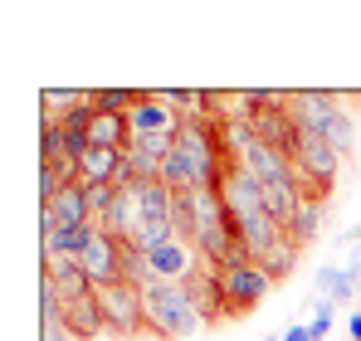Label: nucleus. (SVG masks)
<instances>
[{
  "label": "nucleus",
  "instance_id": "1",
  "mask_svg": "<svg viewBox=\"0 0 361 341\" xmlns=\"http://www.w3.org/2000/svg\"><path fill=\"white\" fill-rule=\"evenodd\" d=\"M142 312H147V332L157 341H176V337H195L205 327L200 307L190 302L185 283H147L142 287Z\"/></svg>",
  "mask_w": 361,
  "mask_h": 341
},
{
  "label": "nucleus",
  "instance_id": "2",
  "mask_svg": "<svg viewBox=\"0 0 361 341\" xmlns=\"http://www.w3.org/2000/svg\"><path fill=\"white\" fill-rule=\"evenodd\" d=\"M288 113H293L298 127L317 132L322 142H332L342 156L352 151V142H357V122H352L347 108H342V98H332V93H293V98H288Z\"/></svg>",
  "mask_w": 361,
  "mask_h": 341
},
{
  "label": "nucleus",
  "instance_id": "3",
  "mask_svg": "<svg viewBox=\"0 0 361 341\" xmlns=\"http://www.w3.org/2000/svg\"><path fill=\"white\" fill-rule=\"evenodd\" d=\"M220 287H225V307H230V317H240L249 307H259L264 297H269V287L274 278L254 264V259H244V264H230V268H220Z\"/></svg>",
  "mask_w": 361,
  "mask_h": 341
},
{
  "label": "nucleus",
  "instance_id": "4",
  "mask_svg": "<svg viewBox=\"0 0 361 341\" xmlns=\"http://www.w3.org/2000/svg\"><path fill=\"white\" fill-rule=\"evenodd\" d=\"M98 307H103L108 332H118V337H137V332H147L142 287H132V283H108V287H98Z\"/></svg>",
  "mask_w": 361,
  "mask_h": 341
},
{
  "label": "nucleus",
  "instance_id": "5",
  "mask_svg": "<svg viewBox=\"0 0 361 341\" xmlns=\"http://www.w3.org/2000/svg\"><path fill=\"white\" fill-rule=\"evenodd\" d=\"M122 254H127V244H122L118 234H108V229H98L93 239H88V249H83V273H88V283L93 292L108 283H122Z\"/></svg>",
  "mask_w": 361,
  "mask_h": 341
},
{
  "label": "nucleus",
  "instance_id": "6",
  "mask_svg": "<svg viewBox=\"0 0 361 341\" xmlns=\"http://www.w3.org/2000/svg\"><path fill=\"white\" fill-rule=\"evenodd\" d=\"M127 117H132V137H176V127H180V113L161 93H142Z\"/></svg>",
  "mask_w": 361,
  "mask_h": 341
},
{
  "label": "nucleus",
  "instance_id": "7",
  "mask_svg": "<svg viewBox=\"0 0 361 341\" xmlns=\"http://www.w3.org/2000/svg\"><path fill=\"white\" fill-rule=\"evenodd\" d=\"M185 292H190V302L200 307L205 327H215V322H225V317H230V307H225V287H220V268L195 264V273L185 278Z\"/></svg>",
  "mask_w": 361,
  "mask_h": 341
},
{
  "label": "nucleus",
  "instance_id": "8",
  "mask_svg": "<svg viewBox=\"0 0 361 341\" xmlns=\"http://www.w3.org/2000/svg\"><path fill=\"white\" fill-rule=\"evenodd\" d=\"M63 332L73 341H98L108 332V322H103V307H98V292H88V297H68V307H63Z\"/></svg>",
  "mask_w": 361,
  "mask_h": 341
},
{
  "label": "nucleus",
  "instance_id": "9",
  "mask_svg": "<svg viewBox=\"0 0 361 341\" xmlns=\"http://www.w3.org/2000/svg\"><path fill=\"white\" fill-rule=\"evenodd\" d=\"M176 137H132L127 147V166L137 170V180H157L161 175V161L171 156Z\"/></svg>",
  "mask_w": 361,
  "mask_h": 341
},
{
  "label": "nucleus",
  "instance_id": "10",
  "mask_svg": "<svg viewBox=\"0 0 361 341\" xmlns=\"http://www.w3.org/2000/svg\"><path fill=\"white\" fill-rule=\"evenodd\" d=\"M122 161H127V151H108V147H93L78 166H73V175L83 180V185H118V170Z\"/></svg>",
  "mask_w": 361,
  "mask_h": 341
},
{
  "label": "nucleus",
  "instance_id": "11",
  "mask_svg": "<svg viewBox=\"0 0 361 341\" xmlns=\"http://www.w3.org/2000/svg\"><path fill=\"white\" fill-rule=\"evenodd\" d=\"M312 287H317V297L322 302H332V307H342V302H352L361 287L352 283V273H347V264H322L317 268V278H312Z\"/></svg>",
  "mask_w": 361,
  "mask_h": 341
},
{
  "label": "nucleus",
  "instance_id": "12",
  "mask_svg": "<svg viewBox=\"0 0 361 341\" xmlns=\"http://www.w3.org/2000/svg\"><path fill=\"white\" fill-rule=\"evenodd\" d=\"M49 210H54V220H59V225H93V210H88V185H83V180H68Z\"/></svg>",
  "mask_w": 361,
  "mask_h": 341
},
{
  "label": "nucleus",
  "instance_id": "13",
  "mask_svg": "<svg viewBox=\"0 0 361 341\" xmlns=\"http://www.w3.org/2000/svg\"><path fill=\"white\" fill-rule=\"evenodd\" d=\"M322 210H327V200H317V195H302L298 210H293V220H288V239L293 244H312L317 239V229H322Z\"/></svg>",
  "mask_w": 361,
  "mask_h": 341
},
{
  "label": "nucleus",
  "instance_id": "14",
  "mask_svg": "<svg viewBox=\"0 0 361 341\" xmlns=\"http://www.w3.org/2000/svg\"><path fill=\"white\" fill-rule=\"evenodd\" d=\"M98 234V225H59L49 239H44V259L49 254H68V259H83V249H88V239Z\"/></svg>",
  "mask_w": 361,
  "mask_h": 341
},
{
  "label": "nucleus",
  "instance_id": "15",
  "mask_svg": "<svg viewBox=\"0 0 361 341\" xmlns=\"http://www.w3.org/2000/svg\"><path fill=\"white\" fill-rule=\"evenodd\" d=\"M254 264H259V268H264V273H269L274 283H283V278L293 273V264H298V244H293V239L283 234V239H279L274 249H264V254H259Z\"/></svg>",
  "mask_w": 361,
  "mask_h": 341
},
{
  "label": "nucleus",
  "instance_id": "16",
  "mask_svg": "<svg viewBox=\"0 0 361 341\" xmlns=\"http://www.w3.org/2000/svg\"><path fill=\"white\" fill-rule=\"evenodd\" d=\"M137 98H142V93H132V88H98V93H93V108H98V113H132Z\"/></svg>",
  "mask_w": 361,
  "mask_h": 341
},
{
  "label": "nucleus",
  "instance_id": "17",
  "mask_svg": "<svg viewBox=\"0 0 361 341\" xmlns=\"http://www.w3.org/2000/svg\"><path fill=\"white\" fill-rule=\"evenodd\" d=\"M332 327H337V307L317 297V302H312V322H307V332H312V341H322Z\"/></svg>",
  "mask_w": 361,
  "mask_h": 341
},
{
  "label": "nucleus",
  "instance_id": "18",
  "mask_svg": "<svg viewBox=\"0 0 361 341\" xmlns=\"http://www.w3.org/2000/svg\"><path fill=\"white\" fill-rule=\"evenodd\" d=\"M279 341H312V332H307L302 322H293V327H288V332H283V337H279Z\"/></svg>",
  "mask_w": 361,
  "mask_h": 341
},
{
  "label": "nucleus",
  "instance_id": "19",
  "mask_svg": "<svg viewBox=\"0 0 361 341\" xmlns=\"http://www.w3.org/2000/svg\"><path fill=\"white\" fill-rule=\"evenodd\" d=\"M347 337H352V341H361V307L352 312V317H347Z\"/></svg>",
  "mask_w": 361,
  "mask_h": 341
},
{
  "label": "nucleus",
  "instance_id": "20",
  "mask_svg": "<svg viewBox=\"0 0 361 341\" xmlns=\"http://www.w3.org/2000/svg\"><path fill=\"white\" fill-rule=\"evenodd\" d=\"M44 341H73V337H68L63 327H44Z\"/></svg>",
  "mask_w": 361,
  "mask_h": 341
},
{
  "label": "nucleus",
  "instance_id": "21",
  "mask_svg": "<svg viewBox=\"0 0 361 341\" xmlns=\"http://www.w3.org/2000/svg\"><path fill=\"white\" fill-rule=\"evenodd\" d=\"M269 341H279V337H269Z\"/></svg>",
  "mask_w": 361,
  "mask_h": 341
}]
</instances>
